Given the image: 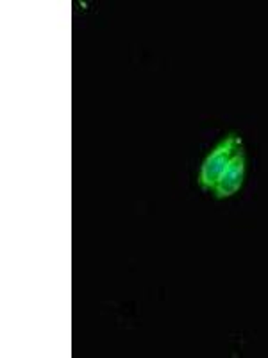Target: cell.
Returning <instances> with one entry per match:
<instances>
[{"label": "cell", "mask_w": 268, "mask_h": 358, "mask_svg": "<svg viewBox=\"0 0 268 358\" xmlns=\"http://www.w3.org/2000/svg\"><path fill=\"white\" fill-rule=\"evenodd\" d=\"M241 147V138L238 134H229L220 143L213 147V151L206 156L202 167L199 172V185L202 190H213L218 181L220 174L223 172L229 159Z\"/></svg>", "instance_id": "1"}, {"label": "cell", "mask_w": 268, "mask_h": 358, "mask_svg": "<svg viewBox=\"0 0 268 358\" xmlns=\"http://www.w3.org/2000/svg\"><path fill=\"white\" fill-rule=\"evenodd\" d=\"M245 169H247V158H245L244 149H238L234 152L229 163L225 165L223 172L220 174L218 181L213 187V194H215L216 199H225V197H232L234 194L240 192V188L244 187L245 179Z\"/></svg>", "instance_id": "2"}]
</instances>
